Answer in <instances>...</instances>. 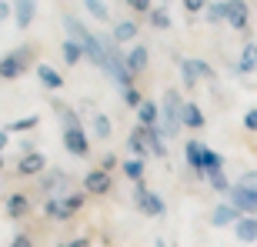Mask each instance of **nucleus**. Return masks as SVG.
Here are the masks:
<instances>
[{
  "label": "nucleus",
  "instance_id": "1",
  "mask_svg": "<svg viewBox=\"0 0 257 247\" xmlns=\"http://www.w3.org/2000/svg\"><path fill=\"white\" fill-rule=\"evenodd\" d=\"M184 157H187V167H191L197 177H207V174H214V171H224V157H220L217 151H210L207 144H200L197 137H191V141L184 144Z\"/></svg>",
  "mask_w": 257,
  "mask_h": 247
},
{
  "label": "nucleus",
  "instance_id": "2",
  "mask_svg": "<svg viewBox=\"0 0 257 247\" xmlns=\"http://www.w3.org/2000/svg\"><path fill=\"white\" fill-rule=\"evenodd\" d=\"M181 114H184V97L177 87H167L161 97V124H157V131L164 134V137H174V134L181 131Z\"/></svg>",
  "mask_w": 257,
  "mask_h": 247
},
{
  "label": "nucleus",
  "instance_id": "3",
  "mask_svg": "<svg viewBox=\"0 0 257 247\" xmlns=\"http://www.w3.org/2000/svg\"><path fill=\"white\" fill-rule=\"evenodd\" d=\"M34 50L37 47L20 44V47H14L10 54H4V57H0V80H20V77L34 67Z\"/></svg>",
  "mask_w": 257,
  "mask_h": 247
},
{
  "label": "nucleus",
  "instance_id": "4",
  "mask_svg": "<svg viewBox=\"0 0 257 247\" xmlns=\"http://www.w3.org/2000/svg\"><path fill=\"white\" fill-rule=\"evenodd\" d=\"M134 204H137V210H141L144 217H164V214H167L164 197H161V194H154L144 181L134 184Z\"/></svg>",
  "mask_w": 257,
  "mask_h": 247
},
{
  "label": "nucleus",
  "instance_id": "5",
  "mask_svg": "<svg viewBox=\"0 0 257 247\" xmlns=\"http://www.w3.org/2000/svg\"><path fill=\"white\" fill-rule=\"evenodd\" d=\"M60 141H64V151L70 154V157H87V154H90V137H87V131L80 124L60 127Z\"/></svg>",
  "mask_w": 257,
  "mask_h": 247
},
{
  "label": "nucleus",
  "instance_id": "6",
  "mask_svg": "<svg viewBox=\"0 0 257 247\" xmlns=\"http://www.w3.org/2000/svg\"><path fill=\"white\" fill-rule=\"evenodd\" d=\"M110 190H114V177H110L107 171L97 167V171L84 174V194H90V197H107Z\"/></svg>",
  "mask_w": 257,
  "mask_h": 247
},
{
  "label": "nucleus",
  "instance_id": "7",
  "mask_svg": "<svg viewBox=\"0 0 257 247\" xmlns=\"http://www.w3.org/2000/svg\"><path fill=\"white\" fill-rule=\"evenodd\" d=\"M184 87H197V80H214V67L207 60H181Z\"/></svg>",
  "mask_w": 257,
  "mask_h": 247
},
{
  "label": "nucleus",
  "instance_id": "8",
  "mask_svg": "<svg viewBox=\"0 0 257 247\" xmlns=\"http://www.w3.org/2000/svg\"><path fill=\"white\" fill-rule=\"evenodd\" d=\"M224 24H230L234 30H247L250 24L247 0H224Z\"/></svg>",
  "mask_w": 257,
  "mask_h": 247
},
{
  "label": "nucleus",
  "instance_id": "9",
  "mask_svg": "<svg viewBox=\"0 0 257 247\" xmlns=\"http://www.w3.org/2000/svg\"><path fill=\"white\" fill-rule=\"evenodd\" d=\"M17 174L20 177H40V174H47V154H40V151L24 154L17 161Z\"/></svg>",
  "mask_w": 257,
  "mask_h": 247
},
{
  "label": "nucleus",
  "instance_id": "10",
  "mask_svg": "<svg viewBox=\"0 0 257 247\" xmlns=\"http://www.w3.org/2000/svg\"><path fill=\"white\" fill-rule=\"evenodd\" d=\"M227 200L240 210V214H247V217H257V194H254V190L237 187V184H234V187H230V194H227Z\"/></svg>",
  "mask_w": 257,
  "mask_h": 247
},
{
  "label": "nucleus",
  "instance_id": "11",
  "mask_svg": "<svg viewBox=\"0 0 257 247\" xmlns=\"http://www.w3.org/2000/svg\"><path fill=\"white\" fill-rule=\"evenodd\" d=\"M240 217H244V214H240L230 200H224V204H217V207L210 210V224H214V227H234Z\"/></svg>",
  "mask_w": 257,
  "mask_h": 247
},
{
  "label": "nucleus",
  "instance_id": "12",
  "mask_svg": "<svg viewBox=\"0 0 257 247\" xmlns=\"http://www.w3.org/2000/svg\"><path fill=\"white\" fill-rule=\"evenodd\" d=\"M10 7H14V24L20 30H27L37 17V0H10Z\"/></svg>",
  "mask_w": 257,
  "mask_h": 247
},
{
  "label": "nucleus",
  "instance_id": "13",
  "mask_svg": "<svg viewBox=\"0 0 257 247\" xmlns=\"http://www.w3.org/2000/svg\"><path fill=\"white\" fill-rule=\"evenodd\" d=\"M124 60H127V70H131L134 77H141L144 70H147V64H151V54H147V47H144V44H137V47H131L124 54Z\"/></svg>",
  "mask_w": 257,
  "mask_h": 247
},
{
  "label": "nucleus",
  "instance_id": "14",
  "mask_svg": "<svg viewBox=\"0 0 257 247\" xmlns=\"http://www.w3.org/2000/svg\"><path fill=\"white\" fill-rule=\"evenodd\" d=\"M181 124L187 127V131H204V124H207V117H204V110H200V107L194 104V100H184Z\"/></svg>",
  "mask_w": 257,
  "mask_h": 247
},
{
  "label": "nucleus",
  "instance_id": "15",
  "mask_svg": "<svg viewBox=\"0 0 257 247\" xmlns=\"http://www.w3.org/2000/svg\"><path fill=\"white\" fill-rule=\"evenodd\" d=\"M4 210H7L10 220H24L30 214V197H27V194H10L7 204H4Z\"/></svg>",
  "mask_w": 257,
  "mask_h": 247
},
{
  "label": "nucleus",
  "instance_id": "16",
  "mask_svg": "<svg viewBox=\"0 0 257 247\" xmlns=\"http://www.w3.org/2000/svg\"><path fill=\"white\" fill-rule=\"evenodd\" d=\"M234 237L240 240V244H257V217H244L234 224Z\"/></svg>",
  "mask_w": 257,
  "mask_h": 247
},
{
  "label": "nucleus",
  "instance_id": "17",
  "mask_svg": "<svg viewBox=\"0 0 257 247\" xmlns=\"http://www.w3.org/2000/svg\"><path fill=\"white\" fill-rule=\"evenodd\" d=\"M137 34H141V27H137L134 20H117L114 30H110V37H114L117 47H120V44H131V40H137Z\"/></svg>",
  "mask_w": 257,
  "mask_h": 247
},
{
  "label": "nucleus",
  "instance_id": "18",
  "mask_svg": "<svg viewBox=\"0 0 257 247\" xmlns=\"http://www.w3.org/2000/svg\"><path fill=\"white\" fill-rule=\"evenodd\" d=\"M137 124H141V127H157V124H161V104L144 100V104L137 107Z\"/></svg>",
  "mask_w": 257,
  "mask_h": 247
},
{
  "label": "nucleus",
  "instance_id": "19",
  "mask_svg": "<svg viewBox=\"0 0 257 247\" xmlns=\"http://www.w3.org/2000/svg\"><path fill=\"white\" fill-rule=\"evenodd\" d=\"M84 200H87L84 190H70V194H64V197H60V210H64V220L74 217L77 210L84 207Z\"/></svg>",
  "mask_w": 257,
  "mask_h": 247
},
{
  "label": "nucleus",
  "instance_id": "20",
  "mask_svg": "<svg viewBox=\"0 0 257 247\" xmlns=\"http://www.w3.org/2000/svg\"><path fill=\"white\" fill-rule=\"evenodd\" d=\"M37 80L47 87V90H64V77H60L50 64H37Z\"/></svg>",
  "mask_w": 257,
  "mask_h": 247
},
{
  "label": "nucleus",
  "instance_id": "21",
  "mask_svg": "<svg viewBox=\"0 0 257 247\" xmlns=\"http://www.w3.org/2000/svg\"><path fill=\"white\" fill-rule=\"evenodd\" d=\"M144 141H147V151L154 157H167V144H164V134L157 127H144Z\"/></svg>",
  "mask_w": 257,
  "mask_h": 247
},
{
  "label": "nucleus",
  "instance_id": "22",
  "mask_svg": "<svg viewBox=\"0 0 257 247\" xmlns=\"http://www.w3.org/2000/svg\"><path fill=\"white\" fill-rule=\"evenodd\" d=\"M127 147H131V154L137 157V161H147V154H151V151H147V141H144V127H141V124L131 131V137H127Z\"/></svg>",
  "mask_w": 257,
  "mask_h": 247
},
{
  "label": "nucleus",
  "instance_id": "23",
  "mask_svg": "<svg viewBox=\"0 0 257 247\" xmlns=\"http://www.w3.org/2000/svg\"><path fill=\"white\" fill-rule=\"evenodd\" d=\"M237 70H240V74H254V70H257V44H254V40L244 44L240 60H237Z\"/></svg>",
  "mask_w": 257,
  "mask_h": 247
},
{
  "label": "nucleus",
  "instance_id": "24",
  "mask_svg": "<svg viewBox=\"0 0 257 247\" xmlns=\"http://www.w3.org/2000/svg\"><path fill=\"white\" fill-rule=\"evenodd\" d=\"M60 54H64V64L67 67H74V64H80V60H84V47H80L74 37H67L64 44H60Z\"/></svg>",
  "mask_w": 257,
  "mask_h": 247
},
{
  "label": "nucleus",
  "instance_id": "25",
  "mask_svg": "<svg viewBox=\"0 0 257 247\" xmlns=\"http://www.w3.org/2000/svg\"><path fill=\"white\" fill-rule=\"evenodd\" d=\"M90 131H94L97 141H107V137L114 134V124H110L107 114H94V117H90Z\"/></svg>",
  "mask_w": 257,
  "mask_h": 247
},
{
  "label": "nucleus",
  "instance_id": "26",
  "mask_svg": "<svg viewBox=\"0 0 257 247\" xmlns=\"http://www.w3.org/2000/svg\"><path fill=\"white\" fill-rule=\"evenodd\" d=\"M64 184H67V174L64 171H50L44 181H40V190L44 194H57V190H64Z\"/></svg>",
  "mask_w": 257,
  "mask_h": 247
},
{
  "label": "nucleus",
  "instance_id": "27",
  "mask_svg": "<svg viewBox=\"0 0 257 247\" xmlns=\"http://www.w3.org/2000/svg\"><path fill=\"white\" fill-rule=\"evenodd\" d=\"M37 124H40L37 114H27V117H17V120H10V124H7V131H10V134H27V131H37Z\"/></svg>",
  "mask_w": 257,
  "mask_h": 247
},
{
  "label": "nucleus",
  "instance_id": "28",
  "mask_svg": "<svg viewBox=\"0 0 257 247\" xmlns=\"http://www.w3.org/2000/svg\"><path fill=\"white\" fill-rule=\"evenodd\" d=\"M147 20H151L154 30H167L174 24V20H171V10H167V7H154L151 14H147Z\"/></svg>",
  "mask_w": 257,
  "mask_h": 247
},
{
  "label": "nucleus",
  "instance_id": "29",
  "mask_svg": "<svg viewBox=\"0 0 257 247\" xmlns=\"http://www.w3.org/2000/svg\"><path fill=\"white\" fill-rule=\"evenodd\" d=\"M84 7H87V14H90L94 20H100V24H107V20H110V10H107L104 0H84Z\"/></svg>",
  "mask_w": 257,
  "mask_h": 247
},
{
  "label": "nucleus",
  "instance_id": "30",
  "mask_svg": "<svg viewBox=\"0 0 257 247\" xmlns=\"http://www.w3.org/2000/svg\"><path fill=\"white\" fill-rule=\"evenodd\" d=\"M204 181H207L210 187L217 190V194H230V187H234V184L227 181V174H224V171H214V174H207Z\"/></svg>",
  "mask_w": 257,
  "mask_h": 247
},
{
  "label": "nucleus",
  "instance_id": "31",
  "mask_svg": "<svg viewBox=\"0 0 257 247\" xmlns=\"http://www.w3.org/2000/svg\"><path fill=\"white\" fill-rule=\"evenodd\" d=\"M120 171H124V177H131L134 184L144 181V161H137V157H131V161L120 164Z\"/></svg>",
  "mask_w": 257,
  "mask_h": 247
},
{
  "label": "nucleus",
  "instance_id": "32",
  "mask_svg": "<svg viewBox=\"0 0 257 247\" xmlns=\"http://www.w3.org/2000/svg\"><path fill=\"white\" fill-rule=\"evenodd\" d=\"M44 217H47V220H64V210H60V197H47V204H44Z\"/></svg>",
  "mask_w": 257,
  "mask_h": 247
},
{
  "label": "nucleus",
  "instance_id": "33",
  "mask_svg": "<svg viewBox=\"0 0 257 247\" xmlns=\"http://www.w3.org/2000/svg\"><path fill=\"white\" fill-rule=\"evenodd\" d=\"M120 97H124V104L131 107V110H137V107L144 104V97H141V90H137V87H124V90H120Z\"/></svg>",
  "mask_w": 257,
  "mask_h": 247
},
{
  "label": "nucleus",
  "instance_id": "34",
  "mask_svg": "<svg viewBox=\"0 0 257 247\" xmlns=\"http://www.w3.org/2000/svg\"><path fill=\"white\" fill-rule=\"evenodd\" d=\"M204 14H207V24H214V27H217V24H224V0H220V4H207V10H204Z\"/></svg>",
  "mask_w": 257,
  "mask_h": 247
},
{
  "label": "nucleus",
  "instance_id": "35",
  "mask_svg": "<svg viewBox=\"0 0 257 247\" xmlns=\"http://www.w3.org/2000/svg\"><path fill=\"white\" fill-rule=\"evenodd\" d=\"M237 187H247V190L257 194V171H244V174H240V181H237Z\"/></svg>",
  "mask_w": 257,
  "mask_h": 247
},
{
  "label": "nucleus",
  "instance_id": "36",
  "mask_svg": "<svg viewBox=\"0 0 257 247\" xmlns=\"http://www.w3.org/2000/svg\"><path fill=\"white\" fill-rule=\"evenodd\" d=\"M127 7H131V10H137V14H151V10H154V4H151V0H127Z\"/></svg>",
  "mask_w": 257,
  "mask_h": 247
},
{
  "label": "nucleus",
  "instance_id": "37",
  "mask_svg": "<svg viewBox=\"0 0 257 247\" xmlns=\"http://www.w3.org/2000/svg\"><path fill=\"white\" fill-rule=\"evenodd\" d=\"M210 0H184V10L187 14H200V10H207Z\"/></svg>",
  "mask_w": 257,
  "mask_h": 247
},
{
  "label": "nucleus",
  "instance_id": "38",
  "mask_svg": "<svg viewBox=\"0 0 257 247\" xmlns=\"http://www.w3.org/2000/svg\"><path fill=\"white\" fill-rule=\"evenodd\" d=\"M244 131L257 134V110H247V114H244Z\"/></svg>",
  "mask_w": 257,
  "mask_h": 247
},
{
  "label": "nucleus",
  "instance_id": "39",
  "mask_svg": "<svg viewBox=\"0 0 257 247\" xmlns=\"http://www.w3.org/2000/svg\"><path fill=\"white\" fill-rule=\"evenodd\" d=\"M114 167H117V154H104V161H100V171L114 174Z\"/></svg>",
  "mask_w": 257,
  "mask_h": 247
},
{
  "label": "nucleus",
  "instance_id": "40",
  "mask_svg": "<svg viewBox=\"0 0 257 247\" xmlns=\"http://www.w3.org/2000/svg\"><path fill=\"white\" fill-rule=\"evenodd\" d=\"M10 247H34V240H30V234H14Z\"/></svg>",
  "mask_w": 257,
  "mask_h": 247
},
{
  "label": "nucleus",
  "instance_id": "41",
  "mask_svg": "<svg viewBox=\"0 0 257 247\" xmlns=\"http://www.w3.org/2000/svg\"><path fill=\"white\" fill-rule=\"evenodd\" d=\"M10 17H14V7H10L7 0H0V24H7Z\"/></svg>",
  "mask_w": 257,
  "mask_h": 247
},
{
  "label": "nucleus",
  "instance_id": "42",
  "mask_svg": "<svg viewBox=\"0 0 257 247\" xmlns=\"http://www.w3.org/2000/svg\"><path fill=\"white\" fill-rule=\"evenodd\" d=\"M64 247H94V237H74V240H67Z\"/></svg>",
  "mask_w": 257,
  "mask_h": 247
},
{
  "label": "nucleus",
  "instance_id": "43",
  "mask_svg": "<svg viewBox=\"0 0 257 247\" xmlns=\"http://www.w3.org/2000/svg\"><path fill=\"white\" fill-rule=\"evenodd\" d=\"M7 144H10V131H7V127H0V154L7 151Z\"/></svg>",
  "mask_w": 257,
  "mask_h": 247
},
{
  "label": "nucleus",
  "instance_id": "44",
  "mask_svg": "<svg viewBox=\"0 0 257 247\" xmlns=\"http://www.w3.org/2000/svg\"><path fill=\"white\" fill-rule=\"evenodd\" d=\"M154 247H167V244H164V240H157V244H154Z\"/></svg>",
  "mask_w": 257,
  "mask_h": 247
},
{
  "label": "nucleus",
  "instance_id": "45",
  "mask_svg": "<svg viewBox=\"0 0 257 247\" xmlns=\"http://www.w3.org/2000/svg\"><path fill=\"white\" fill-rule=\"evenodd\" d=\"M0 171H4V154H0Z\"/></svg>",
  "mask_w": 257,
  "mask_h": 247
},
{
  "label": "nucleus",
  "instance_id": "46",
  "mask_svg": "<svg viewBox=\"0 0 257 247\" xmlns=\"http://www.w3.org/2000/svg\"><path fill=\"white\" fill-rule=\"evenodd\" d=\"M60 247H64V244H60Z\"/></svg>",
  "mask_w": 257,
  "mask_h": 247
}]
</instances>
